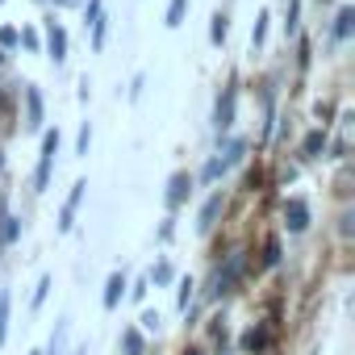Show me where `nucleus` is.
I'll return each mask as SVG.
<instances>
[{
	"instance_id": "nucleus-1",
	"label": "nucleus",
	"mask_w": 355,
	"mask_h": 355,
	"mask_svg": "<svg viewBox=\"0 0 355 355\" xmlns=\"http://www.w3.org/2000/svg\"><path fill=\"white\" fill-rule=\"evenodd\" d=\"M243 272H247V251H234V255H226V263L214 272V297H226V293H234V288H239V280H243Z\"/></svg>"
},
{
	"instance_id": "nucleus-2",
	"label": "nucleus",
	"mask_w": 355,
	"mask_h": 355,
	"mask_svg": "<svg viewBox=\"0 0 355 355\" xmlns=\"http://www.w3.org/2000/svg\"><path fill=\"white\" fill-rule=\"evenodd\" d=\"M55 155H59V130H46L42 134V155H38V171H34V189L42 193L51 184V167H55Z\"/></svg>"
},
{
	"instance_id": "nucleus-3",
	"label": "nucleus",
	"mask_w": 355,
	"mask_h": 355,
	"mask_svg": "<svg viewBox=\"0 0 355 355\" xmlns=\"http://www.w3.org/2000/svg\"><path fill=\"white\" fill-rule=\"evenodd\" d=\"M284 230H288V234H305V230H309V205H305L301 197L284 201Z\"/></svg>"
},
{
	"instance_id": "nucleus-4",
	"label": "nucleus",
	"mask_w": 355,
	"mask_h": 355,
	"mask_svg": "<svg viewBox=\"0 0 355 355\" xmlns=\"http://www.w3.org/2000/svg\"><path fill=\"white\" fill-rule=\"evenodd\" d=\"M234 105H239V96H234V88H226V92L218 96V109H214V130H218V134H230V125H234Z\"/></svg>"
},
{
	"instance_id": "nucleus-5",
	"label": "nucleus",
	"mask_w": 355,
	"mask_h": 355,
	"mask_svg": "<svg viewBox=\"0 0 355 355\" xmlns=\"http://www.w3.org/2000/svg\"><path fill=\"white\" fill-rule=\"evenodd\" d=\"M189 193H193V175L189 171H175L171 180H167V209H180L189 201Z\"/></svg>"
},
{
	"instance_id": "nucleus-6",
	"label": "nucleus",
	"mask_w": 355,
	"mask_h": 355,
	"mask_svg": "<svg viewBox=\"0 0 355 355\" xmlns=\"http://www.w3.org/2000/svg\"><path fill=\"white\" fill-rule=\"evenodd\" d=\"M84 193H88V180H76V189H71V197H67V205H63V214H59V230H63V234H71V226H76V209H80Z\"/></svg>"
},
{
	"instance_id": "nucleus-7",
	"label": "nucleus",
	"mask_w": 355,
	"mask_h": 355,
	"mask_svg": "<svg viewBox=\"0 0 355 355\" xmlns=\"http://www.w3.org/2000/svg\"><path fill=\"white\" fill-rule=\"evenodd\" d=\"M222 209H226V197H222V193H214V197H209V201L201 205V218H197V230H201V234H209V230L218 226V218H222Z\"/></svg>"
},
{
	"instance_id": "nucleus-8",
	"label": "nucleus",
	"mask_w": 355,
	"mask_h": 355,
	"mask_svg": "<svg viewBox=\"0 0 355 355\" xmlns=\"http://www.w3.org/2000/svg\"><path fill=\"white\" fill-rule=\"evenodd\" d=\"M46 51H51L55 63H67V30H63L59 21L46 26Z\"/></svg>"
},
{
	"instance_id": "nucleus-9",
	"label": "nucleus",
	"mask_w": 355,
	"mask_h": 355,
	"mask_svg": "<svg viewBox=\"0 0 355 355\" xmlns=\"http://www.w3.org/2000/svg\"><path fill=\"white\" fill-rule=\"evenodd\" d=\"M218 159H222V167L230 171V167H239L243 159H247V138H226L222 142V150H218Z\"/></svg>"
},
{
	"instance_id": "nucleus-10",
	"label": "nucleus",
	"mask_w": 355,
	"mask_h": 355,
	"mask_svg": "<svg viewBox=\"0 0 355 355\" xmlns=\"http://www.w3.org/2000/svg\"><path fill=\"white\" fill-rule=\"evenodd\" d=\"M268 343H272L268 326H251V330L243 334V355H263V351H268Z\"/></svg>"
},
{
	"instance_id": "nucleus-11",
	"label": "nucleus",
	"mask_w": 355,
	"mask_h": 355,
	"mask_svg": "<svg viewBox=\"0 0 355 355\" xmlns=\"http://www.w3.org/2000/svg\"><path fill=\"white\" fill-rule=\"evenodd\" d=\"M26 125L30 130H42V92L34 84L26 88Z\"/></svg>"
},
{
	"instance_id": "nucleus-12",
	"label": "nucleus",
	"mask_w": 355,
	"mask_h": 355,
	"mask_svg": "<svg viewBox=\"0 0 355 355\" xmlns=\"http://www.w3.org/2000/svg\"><path fill=\"white\" fill-rule=\"evenodd\" d=\"M351 30H355V9H351V5H343V9H338V17H334V42H347V38H351Z\"/></svg>"
},
{
	"instance_id": "nucleus-13",
	"label": "nucleus",
	"mask_w": 355,
	"mask_h": 355,
	"mask_svg": "<svg viewBox=\"0 0 355 355\" xmlns=\"http://www.w3.org/2000/svg\"><path fill=\"white\" fill-rule=\"evenodd\" d=\"M322 150H326V130H309L301 142V159H322Z\"/></svg>"
},
{
	"instance_id": "nucleus-14",
	"label": "nucleus",
	"mask_w": 355,
	"mask_h": 355,
	"mask_svg": "<svg viewBox=\"0 0 355 355\" xmlns=\"http://www.w3.org/2000/svg\"><path fill=\"white\" fill-rule=\"evenodd\" d=\"M21 239V218H9V214H0V251H5L9 243Z\"/></svg>"
},
{
	"instance_id": "nucleus-15",
	"label": "nucleus",
	"mask_w": 355,
	"mask_h": 355,
	"mask_svg": "<svg viewBox=\"0 0 355 355\" xmlns=\"http://www.w3.org/2000/svg\"><path fill=\"white\" fill-rule=\"evenodd\" d=\"M121 288H125V276H121V272H113V276L105 280V309H117V301H121Z\"/></svg>"
},
{
	"instance_id": "nucleus-16",
	"label": "nucleus",
	"mask_w": 355,
	"mask_h": 355,
	"mask_svg": "<svg viewBox=\"0 0 355 355\" xmlns=\"http://www.w3.org/2000/svg\"><path fill=\"white\" fill-rule=\"evenodd\" d=\"M121 351H125V355H146V343H142V330H138V326L121 330Z\"/></svg>"
},
{
	"instance_id": "nucleus-17",
	"label": "nucleus",
	"mask_w": 355,
	"mask_h": 355,
	"mask_svg": "<svg viewBox=\"0 0 355 355\" xmlns=\"http://www.w3.org/2000/svg\"><path fill=\"white\" fill-rule=\"evenodd\" d=\"M226 34H230V17L218 9V13H214V26H209V42H214V46H222V42H226Z\"/></svg>"
},
{
	"instance_id": "nucleus-18",
	"label": "nucleus",
	"mask_w": 355,
	"mask_h": 355,
	"mask_svg": "<svg viewBox=\"0 0 355 355\" xmlns=\"http://www.w3.org/2000/svg\"><path fill=\"white\" fill-rule=\"evenodd\" d=\"M334 230H338V243H351V239H355V209H351V205L338 214V226H334Z\"/></svg>"
},
{
	"instance_id": "nucleus-19",
	"label": "nucleus",
	"mask_w": 355,
	"mask_h": 355,
	"mask_svg": "<svg viewBox=\"0 0 355 355\" xmlns=\"http://www.w3.org/2000/svg\"><path fill=\"white\" fill-rule=\"evenodd\" d=\"M301 30V0H288V13H284V38H297Z\"/></svg>"
},
{
	"instance_id": "nucleus-20",
	"label": "nucleus",
	"mask_w": 355,
	"mask_h": 355,
	"mask_svg": "<svg viewBox=\"0 0 355 355\" xmlns=\"http://www.w3.org/2000/svg\"><path fill=\"white\" fill-rule=\"evenodd\" d=\"M171 280H175V272H171V263H167V259L150 268V284H159V288H163V284H171Z\"/></svg>"
},
{
	"instance_id": "nucleus-21",
	"label": "nucleus",
	"mask_w": 355,
	"mask_h": 355,
	"mask_svg": "<svg viewBox=\"0 0 355 355\" xmlns=\"http://www.w3.org/2000/svg\"><path fill=\"white\" fill-rule=\"evenodd\" d=\"M201 175H205V184H218V180H222V175H226V167H222V159L214 155V159L205 163V171H201Z\"/></svg>"
},
{
	"instance_id": "nucleus-22",
	"label": "nucleus",
	"mask_w": 355,
	"mask_h": 355,
	"mask_svg": "<svg viewBox=\"0 0 355 355\" xmlns=\"http://www.w3.org/2000/svg\"><path fill=\"white\" fill-rule=\"evenodd\" d=\"M184 5H189V0H171V5H167V26H171V30L184 21Z\"/></svg>"
},
{
	"instance_id": "nucleus-23",
	"label": "nucleus",
	"mask_w": 355,
	"mask_h": 355,
	"mask_svg": "<svg viewBox=\"0 0 355 355\" xmlns=\"http://www.w3.org/2000/svg\"><path fill=\"white\" fill-rule=\"evenodd\" d=\"M9 338V293H0V343Z\"/></svg>"
},
{
	"instance_id": "nucleus-24",
	"label": "nucleus",
	"mask_w": 355,
	"mask_h": 355,
	"mask_svg": "<svg viewBox=\"0 0 355 355\" xmlns=\"http://www.w3.org/2000/svg\"><path fill=\"white\" fill-rule=\"evenodd\" d=\"M193 288H197L193 280H184V284H180V297H175V305H180V313H189V305H193Z\"/></svg>"
},
{
	"instance_id": "nucleus-25",
	"label": "nucleus",
	"mask_w": 355,
	"mask_h": 355,
	"mask_svg": "<svg viewBox=\"0 0 355 355\" xmlns=\"http://www.w3.org/2000/svg\"><path fill=\"white\" fill-rule=\"evenodd\" d=\"M276 263H280V243L268 239V247H263V268H276Z\"/></svg>"
},
{
	"instance_id": "nucleus-26",
	"label": "nucleus",
	"mask_w": 355,
	"mask_h": 355,
	"mask_svg": "<svg viewBox=\"0 0 355 355\" xmlns=\"http://www.w3.org/2000/svg\"><path fill=\"white\" fill-rule=\"evenodd\" d=\"M268 21H272V17H268V13H259V21H255V34H251V42H255V46H263V38H268Z\"/></svg>"
},
{
	"instance_id": "nucleus-27",
	"label": "nucleus",
	"mask_w": 355,
	"mask_h": 355,
	"mask_svg": "<svg viewBox=\"0 0 355 355\" xmlns=\"http://www.w3.org/2000/svg\"><path fill=\"white\" fill-rule=\"evenodd\" d=\"M88 142H92V125L84 121L80 125V138H76V155H88Z\"/></svg>"
},
{
	"instance_id": "nucleus-28",
	"label": "nucleus",
	"mask_w": 355,
	"mask_h": 355,
	"mask_svg": "<svg viewBox=\"0 0 355 355\" xmlns=\"http://www.w3.org/2000/svg\"><path fill=\"white\" fill-rule=\"evenodd\" d=\"M46 293H51V276H42V280H38V288H34V309H42Z\"/></svg>"
},
{
	"instance_id": "nucleus-29",
	"label": "nucleus",
	"mask_w": 355,
	"mask_h": 355,
	"mask_svg": "<svg viewBox=\"0 0 355 355\" xmlns=\"http://www.w3.org/2000/svg\"><path fill=\"white\" fill-rule=\"evenodd\" d=\"M105 17V0H92V5H88V26H96Z\"/></svg>"
},
{
	"instance_id": "nucleus-30",
	"label": "nucleus",
	"mask_w": 355,
	"mask_h": 355,
	"mask_svg": "<svg viewBox=\"0 0 355 355\" xmlns=\"http://www.w3.org/2000/svg\"><path fill=\"white\" fill-rule=\"evenodd\" d=\"M17 38H21V34H17L13 26H5V30H0V46H17Z\"/></svg>"
},
{
	"instance_id": "nucleus-31",
	"label": "nucleus",
	"mask_w": 355,
	"mask_h": 355,
	"mask_svg": "<svg viewBox=\"0 0 355 355\" xmlns=\"http://www.w3.org/2000/svg\"><path fill=\"white\" fill-rule=\"evenodd\" d=\"M142 330H159V313H155V309L142 313Z\"/></svg>"
},
{
	"instance_id": "nucleus-32",
	"label": "nucleus",
	"mask_w": 355,
	"mask_h": 355,
	"mask_svg": "<svg viewBox=\"0 0 355 355\" xmlns=\"http://www.w3.org/2000/svg\"><path fill=\"white\" fill-rule=\"evenodd\" d=\"M17 42H26V51H38V34H34V30H26Z\"/></svg>"
},
{
	"instance_id": "nucleus-33",
	"label": "nucleus",
	"mask_w": 355,
	"mask_h": 355,
	"mask_svg": "<svg viewBox=\"0 0 355 355\" xmlns=\"http://www.w3.org/2000/svg\"><path fill=\"white\" fill-rule=\"evenodd\" d=\"M130 297H134V301H142V297H146V280H138V284L130 288Z\"/></svg>"
},
{
	"instance_id": "nucleus-34",
	"label": "nucleus",
	"mask_w": 355,
	"mask_h": 355,
	"mask_svg": "<svg viewBox=\"0 0 355 355\" xmlns=\"http://www.w3.org/2000/svg\"><path fill=\"white\" fill-rule=\"evenodd\" d=\"M184 355H205V351H201V347H189V351H184Z\"/></svg>"
},
{
	"instance_id": "nucleus-35",
	"label": "nucleus",
	"mask_w": 355,
	"mask_h": 355,
	"mask_svg": "<svg viewBox=\"0 0 355 355\" xmlns=\"http://www.w3.org/2000/svg\"><path fill=\"white\" fill-rule=\"evenodd\" d=\"M55 5H76V0H55Z\"/></svg>"
},
{
	"instance_id": "nucleus-36",
	"label": "nucleus",
	"mask_w": 355,
	"mask_h": 355,
	"mask_svg": "<svg viewBox=\"0 0 355 355\" xmlns=\"http://www.w3.org/2000/svg\"><path fill=\"white\" fill-rule=\"evenodd\" d=\"M0 163H5V155H0Z\"/></svg>"
},
{
	"instance_id": "nucleus-37",
	"label": "nucleus",
	"mask_w": 355,
	"mask_h": 355,
	"mask_svg": "<svg viewBox=\"0 0 355 355\" xmlns=\"http://www.w3.org/2000/svg\"><path fill=\"white\" fill-rule=\"evenodd\" d=\"M0 5H5V0H0Z\"/></svg>"
},
{
	"instance_id": "nucleus-38",
	"label": "nucleus",
	"mask_w": 355,
	"mask_h": 355,
	"mask_svg": "<svg viewBox=\"0 0 355 355\" xmlns=\"http://www.w3.org/2000/svg\"><path fill=\"white\" fill-rule=\"evenodd\" d=\"M0 59H5V55H0Z\"/></svg>"
}]
</instances>
